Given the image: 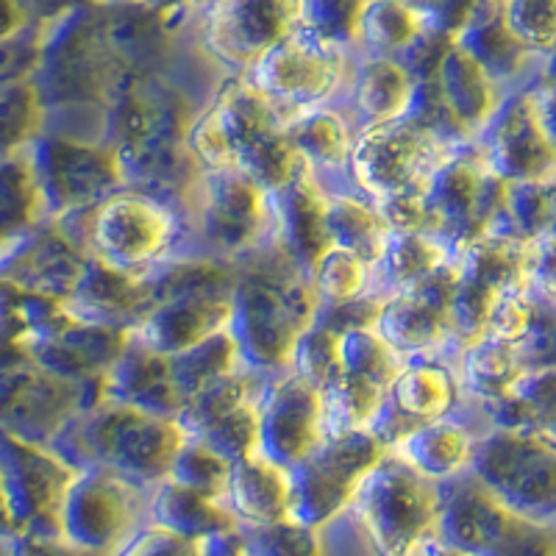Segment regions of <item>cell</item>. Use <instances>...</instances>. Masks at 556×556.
Returning a JSON list of instances; mask_svg holds the SVG:
<instances>
[{"label":"cell","instance_id":"cell-1","mask_svg":"<svg viewBox=\"0 0 556 556\" xmlns=\"http://www.w3.org/2000/svg\"><path fill=\"white\" fill-rule=\"evenodd\" d=\"M187 148L201 170H237L270 195L304 173L287 137V117L248 76H228L217 87L198 112Z\"/></svg>","mask_w":556,"mask_h":556},{"label":"cell","instance_id":"cell-2","mask_svg":"<svg viewBox=\"0 0 556 556\" xmlns=\"http://www.w3.org/2000/svg\"><path fill=\"white\" fill-rule=\"evenodd\" d=\"M235 265V315L228 331L240 348L242 367L265 379L287 374L292 345L320 306L309 276L276 242Z\"/></svg>","mask_w":556,"mask_h":556},{"label":"cell","instance_id":"cell-3","mask_svg":"<svg viewBox=\"0 0 556 556\" xmlns=\"http://www.w3.org/2000/svg\"><path fill=\"white\" fill-rule=\"evenodd\" d=\"M235 285V262L176 256L151 276V306L131 337L165 356L201 345L231 326Z\"/></svg>","mask_w":556,"mask_h":556},{"label":"cell","instance_id":"cell-4","mask_svg":"<svg viewBox=\"0 0 556 556\" xmlns=\"http://www.w3.org/2000/svg\"><path fill=\"white\" fill-rule=\"evenodd\" d=\"M184 443L178 420L98 401L73 420L53 451L78 470L101 468L153 490L167 479Z\"/></svg>","mask_w":556,"mask_h":556},{"label":"cell","instance_id":"cell-5","mask_svg":"<svg viewBox=\"0 0 556 556\" xmlns=\"http://www.w3.org/2000/svg\"><path fill=\"white\" fill-rule=\"evenodd\" d=\"M89 260L148 278L181 253L184 217L176 206L148 192L123 190L98 206L56 220Z\"/></svg>","mask_w":556,"mask_h":556},{"label":"cell","instance_id":"cell-6","mask_svg":"<svg viewBox=\"0 0 556 556\" xmlns=\"http://www.w3.org/2000/svg\"><path fill=\"white\" fill-rule=\"evenodd\" d=\"M121 76L123 67L103 31L101 7H70L51 20L37 76L31 78L48 114L64 109L101 114Z\"/></svg>","mask_w":556,"mask_h":556},{"label":"cell","instance_id":"cell-7","mask_svg":"<svg viewBox=\"0 0 556 556\" xmlns=\"http://www.w3.org/2000/svg\"><path fill=\"white\" fill-rule=\"evenodd\" d=\"M184 242L198 245L190 256L240 262L273 242L270 192L237 170H203L184 206Z\"/></svg>","mask_w":556,"mask_h":556},{"label":"cell","instance_id":"cell-8","mask_svg":"<svg viewBox=\"0 0 556 556\" xmlns=\"http://www.w3.org/2000/svg\"><path fill=\"white\" fill-rule=\"evenodd\" d=\"M351 515L376 556H415L437 538L443 515V484L424 479L387 454L356 493Z\"/></svg>","mask_w":556,"mask_h":556},{"label":"cell","instance_id":"cell-9","mask_svg":"<svg viewBox=\"0 0 556 556\" xmlns=\"http://www.w3.org/2000/svg\"><path fill=\"white\" fill-rule=\"evenodd\" d=\"M468 473L518 518L556 526V443L545 437L486 426Z\"/></svg>","mask_w":556,"mask_h":556},{"label":"cell","instance_id":"cell-10","mask_svg":"<svg viewBox=\"0 0 556 556\" xmlns=\"http://www.w3.org/2000/svg\"><path fill=\"white\" fill-rule=\"evenodd\" d=\"M454 142L437 137L412 117L359 131L348 167V187L374 203L424 195L434 173L456 151Z\"/></svg>","mask_w":556,"mask_h":556},{"label":"cell","instance_id":"cell-11","mask_svg":"<svg viewBox=\"0 0 556 556\" xmlns=\"http://www.w3.org/2000/svg\"><path fill=\"white\" fill-rule=\"evenodd\" d=\"M23 151L31 159L48 223L87 212L106 198L128 190L121 156L98 139L48 131Z\"/></svg>","mask_w":556,"mask_h":556},{"label":"cell","instance_id":"cell-12","mask_svg":"<svg viewBox=\"0 0 556 556\" xmlns=\"http://www.w3.org/2000/svg\"><path fill=\"white\" fill-rule=\"evenodd\" d=\"M151 493L109 470H78L59 506V540L84 554L114 556L148 523Z\"/></svg>","mask_w":556,"mask_h":556},{"label":"cell","instance_id":"cell-13","mask_svg":"<svg viewBox=\"0 0 556 556\" xmlns=\"http://www.w3.org/2000/svg\"><path fill=\"white\" fill-rule=\"evenodd\" d=\"M354 56L356 53L337 48L312 31L295 28L251 70L248 78L287 121H292L298 114L340 101Z\"/></svg>","mask_w":556,"mask_h":556},{"label":"cell","instance_id":"cell-14","mask_svg":"<svg viewBox=\"0 0 556 556\" xmlns=\"http://www.w3.org/2000/svg\"><path fill=\"white\" fill-rule=\"evenodd\" d=\"M437 538L473 556H556V526L518 518L470 473L443 484Z\"/></svg>","mask_w":556,"mask_h":556},{"label":"cell","instance_id":"cell-15","mask_svg":"<svg viewBox=\"0 0 556 556\" xmlns=\"http://www.w3.org/2000/svg\"><path fill=\"white\" fill-rule=\"evenodd\" d=\"M538 260V245L506 240V237H484L456 253L451 329L459 348L486 334L490 317L506 298L529 290Z\"/></svg>","mask_w":556,"mask_h":556},{"label":"cell","instance_id":"cell-16","mask_svg":"<svg viewBox=\"0 0 556 556\" xmlns=\"http://www.w3.org/2000/svg\"><path fill=\"white\" fill-rule=\"evenodd\" d=\"M387 454V445L370 431L326 440L309 459L290 470V518L326 531V526L351 513L359 486Z\"/></svg>","mask_w":556,"mask_h":556},{"label":"cell","instance_id":"cell-17","mask_svg":"<svg viewBox=\"0 0 556 556\" xmlns=\"http://www.w3.org/2000/svg\"><path fill=\"white\" fill-rule=\"evenodd\" d=\"M506 190L509 184L490 167L476 142L456 148L424 192L437 237L454 251L490 237Z\"/></svg>","mask_w":556,"mask_h":556},{"label":"cell","instance_id":"cell-18","mask_svg":"<svg viewBox=\"0 0 556 556\" xmlns=\"http://www.w3.org/2000/svg\"><path fill=\"white\" fill-rule=\"evenodd\" d=\"M76 473L78 468H73L53 448L3 434L0 495H3V529L9 538L26 534V538L59 540V506Z\"/></svg>","mask_w":556,"mask_h":556},{"label":"cell","instance_id":"cell-19","mask_svg":"<svg viewBox=\"0 0 556 556\" xmlns=\"http://www.w3.org/2000/svg\"><path fill=\"white\" fill-rule=\"evenodd\" d=\"M301 3L295 0H217L198 7L195 34L206 56L231 76L251 70L298 28Z\"/></svg>","mask_w":556,"mask_h":556},{"label":"cell","instance_id":"cell-20","mask_svg":"<svg viewBox=\"0 0 556 556\" xmlns=\"http://www.w3.org/2000/svg\"><path fill=\"white\" fill-rule=\"evenodd\" d=\"M101 395L45 374L31 362H7L0 379V424L3 434L23 443L53 448L84 409Z\"/></svg>","mask_w":556,"mask_h":556},{"label":"cell","instance_id":"cell-21","mask_svg":"<svg viewBox=\"0 0 556 556\" xmlns=\"http://www.w3.org/2000/svg\"><path fill=\"white\" fill-rule=\"evenodd\" d=\"M476 146L506 184H545L556 178V148L540 123L531 89H515Z\"/></svg>","mask_w":556,"mask_h":556},{"label":"cell","instance_id":"cell-22","mask_svg":"<svg viewBox=\"0 0 556 556\" xmlns=\"http://www.w3.org/2000/svg\"><path fill=\"white\" fill-rule=\"evenodd\" d=\"M323 443L320 390L292 374L267 379L260 395V454L292 470Z\"/></svg>","mask_w":556,"mask_h":556},{"label":"cell","instance_id":"cell-23","mask_svg":"<svg viewBox=\"0 0 556 556\" xmlns=\"http://www.w3.org/2000/svg\"><path fill=\"white\" fill-rule=\"evenodd\" d=\"M87 265V253L56 223H45L17 240L3 242L0 285L64 304L81 281Z\"/></svg>","mask_w":556,"mask_h":556},{"label":"cell","instance_id":"cell-24","mask_svg":"<svg viewBox=\"0 0 556 556\" xmlns=\"http://www.w3.org/2000/svg\"><path fill=\"white\" fill-rule=\"evenodd\" d=\"M128 342H131L128 331L87 326L64 312L62 320L48 334L26 348V354L20 359L9 362H31L45 374L70 381V384L98 390L101 395L103 376L109 374L114 362L121 359Z\"/></svg>","mask_w":556,"mask_h":556},{"label":"cell","instance_id":"cell-25","mask_svg":"<svg viewBox=\"0 0 556 556\" xmlns=\"http://www.w3.org/2000/svg\"><path fill=\"white\" fill-rule=\"evenodd\" d=\"M454 45L468 53L506 92L529 87L545 67L543 59L526 51L518 37L509 31L504 20V0L470 3L468 17L454 34Z\"/></svg>","mask_w":556,"mask_h":556},{"label":"cell","instance_id":"cell-26","mask_svg":"<svg viewBox=\"0 0 556 556\" xmlns=\"http://www.w3.org/2000/svg\"><path fill=\"white\" fill-rule=\"evenodd\" d=\"M151 298V276H128L103 262L89 260L81 281L64 301V312L87 326L131 334L134 326L146 317Z\"/></svg>","mask_w":556,"mask_h":556},{"label":"cell","instance_id":"cell-27","mask_svg":"<svg viewBox=\"0 0 556 556\" xmlns=\"http://www.w3.org/2000/svg\"><path fill=\"white\" fill-rule=\"evenodd\" d=\"M326 195L329 187L304 167V173L285 190L273 192V223H276V242L292 260L298 270L306 276L329 251V235H326Z\"/></svg>","mask_w":556,"mask_h":556},{"label":"cell","instance_id":"cell-28","mask_svg":"<svg viewBox=\"0 0 556 556\" xmlns=\"http://www.w3.org/2000/svg\"><path fill=\"white\" fill-rule=\"evenodd\" d=\"M101 401L131 406V409L167 417V420H178L184 409V395L173 379L170 356L159 354L134 337L121 359L103 376Z\"/></svg>","mask_w":556,"mask_h":556},{"label":"cell","instance_id":"cell-29","mask_svg":"<svg viewBox=\"0 0 556 556\" xmlns=\"http://www.w3.org/2000/svg\"><path fill=\"white\" fill-rule=\"evenodd\" d=\"M376 331L406 365L445 362L451 367L459 351L448 315L420 295H392L381 301Z\"/></svg>","mask_w":556,"mask_h":556},{"label":"cell","instance_id":"cell-30","mask_svg":"<svg viewBox=\"0 0 556 556\" xmlns=\"http://www.w3.org/2000/svg\"><path fill=\"white\" fill-rule=\"evenodd\" d=\"M417 81L395 59L362 56L356 53L345 92L337 103L351 114L359 131L401 121L415 101Z\"/></svg>","mask_w":556,"mask_h":556},{"label":"cell","instance_id":"cell-31","mask_svg":"<svg viewBox=\"0 0 556 556\" xmlns=\"http://www.w3.org/2000/svg\"><path fill=\"white\" fill-rule=\"evenodd\" d=\"M429 81L434 84L437 98L443 101L445 112H448L465 142H479L484 128L490 126V121L501 112L504 101L509 98V92L498 87L456 45H451V51L445 53Z\"/></svg>","mask_w":556,"mask_h":556},{"label":"cell","instance_id":"cell-32","mask_svg":"<svg viewBox=\"0 0 556 556\" xmlns=\"http://www.w3.org/2000/svg\"><path fill=\"white\" fill-rule=\"evenodd\" d=\"M476 443H479V426H470L456 412L445 420L417 426L390 454L399 456L424 479L434 481V484H448L470 470Z\"/></svg>","mask_w":556,"mask_h":556},{"label":"cell","instance_id":"cell-33","mask_svg":"<svg viewBox=\"0 0 556 556\" xmlns=\"http://www.w3.org/2000/svg\"><path fill=\"white\" fill-rule=\"evenodd\" d=\"M454 248L434 235H395L387 240L384 253L370 267V295L387 301L392 295L417 292L437 273L456 262Z\"/></svg>","mask_w":556,"mask_h":556},{"label":"cell","instance_id":"cell-34","mask_svg":"<svg viewBox=\"0 0 556 556\" xmlns=\"http://www.w3.org/2000/svg\"><path fill=\"white\" fill-rule=\"evenodd\" d=\"M287 137L304 167H309L323 184L334 176L348 178L359 128L340 103L312 109L287 121Z\"/></svg>","mask_w":556,"mask_h":556},{"label":"cell","instance_id":"cell-35","mask_svg":"<svg viewBox=\"0 0 556 556\" xmlns=\"http://www.w3.org/2000/svg\"><path fill=\"white\" fill-rule=\"evenodd\" d=\"M223 501L242 529H260L287 520L292 509L290 470L262 454L248 456L231 465V479Z\"/></svg>","mask_w":556,"mask_h":556},{"label":"cell","instance_id":"cell-36","mask_svg":"<svg viewBox=\"0 0 556 556\" xmlns=\"http://www.w3.org/2000/svg\"><path fill=\"white\" fill-rule=\"evenodd\" d=\"M148 523L198 545L242 531L240 520L231 515L226 501L208 498V495L178 486L173 481H162L159 486H153Z\"/></svg>","mask_w":556,"mask_h":556},{"label":"cell","instance_id":"cell-37","mask_svg":"<svg viewBox=\"0 0 556 556\" xmlns=\"http://www.w3.org/2000/svg\"><path fill=\"white\" fill-rule=\"evenodd\" d=\"M456 381H459L462 401L473 406H490L506 401L523 379L526 370L518 348L513 342L481 337V340L462 345L454 356Z\"/></svg>","mask_w":556,"mask_h":556},{"label":"cell","instance_id":"cell-38","mask_svg":"<svg viewBox=\"0 0 556 556\" xmlns=\"http://www.w3.org/2000/svg\"><path fill=\"white\" fill-rule=\"evenodd\" d=\"M326 235L329 245L356 253L374 267L390 240V226L379 206L354 187H329L326 195Z\"/></svg>","mask_w":556,"mask_h":556},{"label":"cell","instance_id":"cell-39","mask_svg":"<svg viewBox=\"0 0 556 556\" xmlns=\"http://www.w3.org/2000/svg\"><path fill=\"white\" fill-rule=\"evenodd\" d=\"M473 412H479L484 429L495 426L531 431L556 443V367L529 370L509 399L490 406H473Z\"/></svg>","mask_w":556,"mask_h":556},{"label":"cell","instance_id":"cell-40","mask_svg":"<svg viewBox=\"0 0 556 556\" xmlns=\"http://www.w3.org/2000/svg\"><path fill=\"white\" fill-rule=\"evenodd\" d=\"M387 395L420 426L445 420L462 406L459 381L445 362H409Z\"/></svg>","mask_w":556,"mask_h":556},{"label":"cell","instance_id":"cell-41","mask_svg":"<svg viewBox=\"0 0 556 556\" xmlns=\"http://www.w3.org/2000/svg\"><path fill=\"white\" fill-rule=\"evenodd\" d=\"M426 31L429 23H426L424 3L370 0L362 7L359 53L401 62Z\"/></svg>","mask_w":556,"mask_h":556},{"label":"cell","instance_id":"cell-42","mask_svg":"<svg viewBox=\"0 0 556 556\" xmlns=\"http://www.w3.org/2000/svg\"><path fill=\"white\" fill-rule=\"evenodd\" d=\"M265 376H256L251 370H237L231 376H223V379L212 381V384L201 387L195 395L187 399L181 415H178V426L184 429V434L198 440V437L206 434L208 429H215L217 424H223L226 417H231L235 412H240L242 406L256 404L265 390Z\"/></svg>","mask_w":556,"mask_h":556},{"label":"cell","instance_id":"cell-43","mask_svg":"<svg viewBox=\"0 0 556 556\" xmlns=\"http://www.w3.org/2000/svg\"><path fill=\"white\" fill-rule=\"evenodd\" d=\"M320 399L323 434L326 440H334V437L370 431L387 401V390L365 379L340 374L329 387H323Z\"/></svg>","mask_w":556,"mask_h":556},{"label":"cell","instance_id":"cell-44","mask_svg":"<svg viewBox=\"0 0 556 556\" xmlns=\"http://www.w3.org/2000/svg\"><path fill=\"white\" fill-rule=\"evenodd\" d=\"M3 195H0V217H3V242L17 240L34 228L48 223L42 192H39L37 176H34L31 159L26 151L3 153L0 167Z\"/></svg>","mask_w":556,"mask_h":556},{"label":"cell","instance_id":"cell-45","mask_svg":"<svg viewBox=\"0 0 556 556\" xmlns=\"http://www.w3.org/2000/svg\"><path fill=\"white\" fill-rule=\"evenodd\" d=\"M170 367L176 387L184 395V404H187V399L195 395L201 387L242 370V356L231 331H220V334L203 340L201 345L170 356Z\"/></svg>","mask_w":556,"mask_h":556},{"label":"cell","instance_id":"cell-46","mask_svg":"<svg viewBox=\"0 0 556 556\" xmlns=\"http://www.w3.org/2000/svg\"><path fill=\"white\" fill-rule=\"evenodd\" d=\"M406 362L379 337L376 329H356L340 337V370L354 379H365L370 384L390 392Z\"/></svg>","mask_w":556,"mask_h":556},{"label":"cell","instance_id":"cell-47","mask_svg":"<svg viewBox=\"0 0 556 556\" xmlns=\"http://www.w3.org/2000/svg\"><path fill=\"white\" fill-rule=\"evenodd\" d=\"M0 112H3V153L23 151L48 134V109H45L39 89L34 81H12L3 84V101H0Z\"/></svg>","mask_w":556,"mask_h":556},{"label":"cell","instance_id":"cell-48","mask_svg":"<svg viewBox=\"0 0 556 556\" xmlns=\"http://www.w3.org/2000/svg\"><path fill=\"white\" fill-rule=\"evenodd\" d=\"M309 281L320 304H348L370 295V265L356 253L329 248L312 267Z\"/></svg>","mask_w":556,"mask_h":556},{"label":"cell","instance_id":"cell-49","mask_svg":"<svg viewBox=\"0 0 556 556\" xmlns=\"http://www.w3.org/2000/svg\"><path fill=\"white\" fill-rule=\"evenodd\" d=\"M228 479H231V462L223 459L217 451H212L201 440L187 437V443L178 448L165 481L195 490V493L208 495V498L223 501L226 498Z\"/></svg>","mask_w":556,"mask_h":556},{"label":"cell","instance_id":"cell-50","mask_svg":"<svg viewBox=\"0 0 556 556\" xmlns=\"http://www.w3.org/2000/svg\"><path fill=\"white\" fill-rule=\"evenodd\" d=\"M287 374L295 379L306 381L315 390L329 387L340 370V334L323 329L317 323H312L304 334L298 337L290 354V367Z\"/></svg>","mask_w":556,"mask_h":556},{"label":"cell","instance_id":"cell-51","mask_svg":"<svg viewBox=\"0 0 556 556\" xmlns=\"http://www.w3.org/2000/svg\"><path fill=\"white\" fill-rule=\"evenodd\" d=\"M240 534L251 556H329L323 531L295 523L292 518L260 529H242Z\"/></svg>","mask_w":556,"mask_h":556},{"label":"cell","instance_id":"cell-52","mask_svg":"<svg viewBox=\"0 0 556 556\" xmlns=\"http://www.w3.org/2000/svg\"><path fill=\"white\" fill-rule=\"evenodd\" d=\"M504 20L526 51L543 62L556 53V0H504Z\"/></svg>","mask_w":556,"mask_h":556},{"label":"cell","instance_id":"cell-53","mask_svg":"<svg viewBox=\"0 0 556 556\" xmlns=\"http://www.w3.org/2000/svg\"><path fill=\"white\" fill-rule=\"evenodd\" d=\"M365 3H340V0H312L301 3L298 28L312 31L326 42L359 53V17Z\"/></svg>","mask_w":556,"mask_h":556},{"label":"cell","instance_id":"cell-54","mask_svg":"<svg viewBox=\"0 0 556 556\" xmlns=\"http://www.w3.org/2000/svg\"><path fill=\"white\" fill-rule=\"evenodd\" d=\"M198 440L206 443L212 451H217L231 465H237V462L248 459L253 454H260V401L242 406L240 412L226 417L223 424H217L215 429H208Z\"/></svg>","mask_w":556,"mask_h":556},{"label":"cell","instance_id":"cell-55","mask_svg":"<svg viewBox=\"0 0 556 556\" xmlns=\"http://www.w3.org/2000/svg\"><path fill=\"white\" fill-rule=\"evenodd\" d=\"M515 348H518L526 370L556 367V306L548 304L534 287H531L529 331Z\"/></svg>","mask_w":556,"mask_h":556},{"label":"cell","instance_id":"cell-56","mask_svg":"<svg viewBox=\"0 0 556 556\" xmlns=\"http://www.w3.org/2000/svg\"><path fill=\"white\" fill-rule=\"evenodd\" d=\"M381 301L374 295L356 298V301H348V304H320L317 306L315 320L323 329L334 331V334H348V331L356 329H376V320H379Z\"/></svg>","mask_w":556,"mask_h":556},{"label":"cell","instance_id":"cell-57","mask_svg":"<svg viewBox=\"0 0 556 556\" xmlns=\"http://www.w3.org/2000/svg\"><path fill=\"white\" fill-rule=\"evenodd\" d=\"M114 556H206L203 545L146 523Z\"/></svg>","mask_w":556,"mask_h":556},{"label":"cell","instance_id":"cell-58","mask_svg":"<svg viewBox=\"0 0 556 556\" xmlns=\"http://www.w3.org/2000/svg\"><path fill=\"white\" fill-rule=\"evenodd\" d=\"M529 89L534 106H538L540 123L548 134L551 146L556 148V64H545L543 73L529 84Z\"/></svg>","mask_w":556,"mask_h":556},{"label":"cell","instance_id":"cell-59","mask_svg":"<svg viewBox=\"0 0 556 556\" xmlns=\"http://www.w3.org/2000/svg\"><path fill=\"white\" fill-rule=\"evenodd\" d=\"M7 556H92L84 551L70 548L56 538H26V534H7Z\"/></svg>","mask_w":556,"mask_h":556},{"label":"cell","instance_id":"cell-60","mask_svg":"<svg viewBox=\"0 0 556 556\" xmlns=\"http://www.w3.org/2000/svg\"><path fill=\"white\" fill-rule=\"evenodd\" d=\"M531 287L540 292V295L556 306V253L540 251L538 267H534V281Z\"/></svg>","mask_w":556,"mask_h":556},{"label":"cell","instance_id":"cell-61","mask_svg":"<svg viewBox=\"0 0 556 556\" xmlns=\"http://www.w3.org/2000/svg\"><path fill=\"white\" fill-rule=\"evenodd\" d=\"M538 248L545 253H556V178L545 184V228Z\"/></svg>","mask_w":556,"mask_h":556},{"label":"cell","instance_id":"cell-62","mask_svg":"<svg viewBox=\"0 0 556 556\" xmlns=\"http://www.w3.org/2000/svg\"><path fill=\"white\" fill-rule=\"evenodd\" d=\"M203 551H206V556H251L245 543H242V534H228V538L212 540V543L203 545Z\"/></svg>","mask_w":556,"mask_h":556},{"label":"cell","instance_id":"cell-63","mask_svg":"<svg viewBox=\"0 0 556 556\" xmlns=\"http://www.w3.org/2000/svg\"><path fill=\"white\" fill-rule=\"evenodd\" d=\"M415 556H473V554H468V551L454 548V545L443 543V540H440V538H431L429 543H424V548L417 551Z\"/></svg>","mask_w":556,"mask_h":556}]
</instances>
